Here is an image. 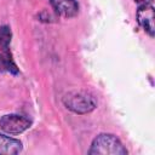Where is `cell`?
<instances>
[{"instance_id":"obj_1","label":"cell","mask_w":155,"mask_h":155,"mask_svg":"<svg viewBox=\"0 0 155 155\" xmlns=\"http://www.w3.org/2000/svg\"><path fill=\"white\" fill-rule=\"evenodd\" d=\"M88 155H127L121 140L111 133H101L91 143Z\"/></svg>"},{"instance_id":"obj_2","label":"cell","mask_w":155,"mask_h":155,"mask_svg":"<svg viewBox=\"0 0 155 155\" xmlns=\"http://www.w3.org/2000/svg\"><path fill=\"white\" fill-rule=\"evenodd\" d=\"M63 104L70 111L84 115L96 109L97 101L86 91H71L63 97Z\"/></svg>"},{"instance_id":"obj_3","label":"cell","mask_w":155,"mask_h":155,"mask_svg":"<svg viewBox=\"0 0 155 155\" xmlns=\"http://www.w3.org/2000/svg\"><path fill=\"white\" fill-rule=\"evenodd\" d=\"M11 29L8 25L0 27V73H10L12 75H18L19 69L12 58L10 51L11 42Z\"/></svg>"},{"instance_id":"obj_4","label":"cell","mask_w":155,"mask_h":155,"mask_svg":"<svg viewBox=\"0 0 155 155\" xmlns=\"http://www.w3.org/2000/svg\"><path fill=\"white\" fill-rule=\"evenodd\" d=\"M31 124V119L21 114H6L0 117V128L8 134H21L30 128Z\"/></svg>"},{"instance_id":"obj_5","label":"cell","mask_w":155,"mask_h":155,"mask_svg":"<svg viewBox=\"0 0 155 155\" xmlns=\"http://www.w3.org/2000/svg\"><path fill=\"white\" fill-rule=\"evenodd\" d=\"M137 22L138 24L143 28V30L149 35V36H154L155 33V24H154V19H155V13H154V7L151 4L145 2V4H140L137 13Z\"/></svg>"},{"instance_id":"obj_6","label":"cell","mask_w":155,"mask_h":155,"mask_svg":"<svg viewBox=\"0 0 155 155\" xmlns=\"http://www.w3.org/2000/svg\"><path fill=\"white\" fill-rule=\"evenodd\" d=\"M54 12L64 18L75 17L79 12V4L76 0H50Z\"/></svg>"},{"instance_id":"obj_7","label":"cell","mask_w":155,"mask_h":155,"mask_svg":"<svg viewBox=\"0 0 155 155\" xmlns=\"http://www.w3.org/2000/svg\"><path fill=\"white\" fill-rule=\"evenodd\" d=\"M23 150V144L19 139L0 133V155H16Z\"/></svg>"},{"instance_id":"obj_8","label":"cell","mask_w":155,"mask_h":155,"mask_svg":"<svg viewBox=\"0 0 155 155\" xmlns=\"http://www.w3.org/2000/svg\"><path fill=\"white\" fill-rule=\"evenodd\" d=\"M136 2H138V4H145V2H148V0H134Z\"/></svg>"}]
</instances>
